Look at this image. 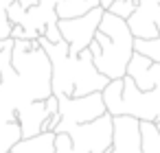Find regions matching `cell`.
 Masks as SVG:
<instances>
[{
  "label": "cell",
  "instance_id": "cell-1",
  "mask_svg": "<svg viewBox=\"0 0 160 153\" xmlns=\"http://www.w3.org/2000/svg\"><path fill=\"white\" fill-rule=\"evenodd\" d=\"M40 46L46 50L53 66V94L57 96H86L92 92H103L110 79L94 66L90 48L79 55H70L68 42H48L44 35L38 37Z\"/></svg>",
  "mask_w": 160,
  "mask_h": 153
},
{
  "label": "cell",
  "instance_id": "cell-2",
  "mask_svg": "<svg viewBox=\"0 0 160 153\" xmlns=\"http://www.w3.org/2000/svg\"><path fill=\"white\" fill-rule=\"evenodd\" d=\"M94 40L101 46V53L92 57L99 72H103L108 79H123L127 74V64L134 55V40H136L127 20L105 11Z\"/></svg>",
  "mask_w": 160,
  "mask_h": 153
},
{
  "label": "cell",
  "instance_id": "cell-3",
  "mask_svg": "<svg viewBox=\"0 0 160 153\" xmlns=\"http://www.w3.org/2000/svg\"><path fill=\"white\" fill-rule=\"evenodd\" d=\"M105 153H160V131L156 122L114 116V140Z\"/></svg>",
  "mask_w": 160,
  "mask_h": 153
},
{
  "label": "cell",
  "instance_id": "cell-4",
  "mask_svg": "<svg viewBox=\"0 0 160 153\" xmlns=\"http://www.w3.org/2000/svg\"><path fill=\"white\" fill-rule=\"evenodd\" d=\"M66 133H70L77 153H105L114 140V116L105 112L92 122L68 127Z\"/></svg>",
  "mask_w": 160,
  "mask_h": 153
},
{
  "label": "cell",
  "instance_id": "cell-5",
  "mask_svg": "<svg viewBox=\"0 0 160 153\" xmlns=\"http://www.w3.org/2000/svg\"><path fill=\"white\" fill-rule=\"evenodd\" d=\"M59 98V125L55 129L57 131H66L72 125H83V122H92L99 116H103L108 112L103 94L101 92H92L86 96H57Z\"/></svg>",
  "mask_w": 160,
  "mask_h": 153
},
{
  "label": "cell",
  "instance_id": "cell-6",
  "mask_svg": "<svg viewBox=\"0 0 160 153\" xmlns=\"http://www.w3.org/2000/svg\"><path fill=\"white\" fill-rule=\"evenodd\" d=\"M105 9L103 7H97L83 16H77V18H64L57 22L59 31H62V37L68 42V48H70V55H79L81 50H86L90 46V42L94 40L97 35V29L101 24V18H103Z\"/></svg>",
  "mask_w": 160,
  "mask_h": 153
},
{
  "label": "cell",
  "instance_id": "cell-7",
  "mask_svg": "<svg viewBox=\"0 0 160 153\" xmlns=\"http://www.w3.org/2000/svg\"><path fill=\"white\" fill-rule=\"evenodd\" d=\"M9 153H77L72 138L66 131H42L33 138H22L13 144Z\"/></svg>",
  "mask_w": 160,
  "mask_h": 153
},
{
  "label": "cell",
  "instance_id": "cell-8",
  "mask_svg": "<svg viewBox=\"0 0 160 153\" xmlns=\"http://www.w3.org/2000/svg\"><path fill=\"white\" fill-rule=\"evenodd\" d=\"M127 77H132L134 83L142 92L156 90V88H160V64L151 61L142 53L134 50V55H132V59L127 64Z\"/></svg>",
  "mask_w": 160,
  "mask_h": 153
},
{
  "label": "cell",
  "instance_id": "cell-9",
  "mask_svg": "<svg viewBox=\"0 0 160 153\" xmlns=\"http://www.w3.org/2000/svg\"><path fill=\"white\" fill-rule=\"evenodd\" d=\"M48 109H46V101H33L29 105H24L18 112V125L22 129V138H33L38 133H42V125L48 118Z\"/></svg>",
  "mask_w": 160,
  "mask_h": 153
},
{
  "label": "cell",
  "instance_id": "cell-10",
  "mask_svg": "<svg viewBox=\"0 0 160 153\" xmlns=\"http://www.w3.org/2000/svg\"><path fill=\"white\" fill-rule=\"evenodd\" d=\"M18 140H22V129L18 122L0 125V153H9Z\"/></svg>",
  "mask_w": 160,
  "mask_h": 153
},
{
  "label": "cell",
  "instance_id": "cell-11",
  "mask_svg": "<svg viewBox=\"0 0 160 153\" xmlns=\"http://www.w3.org/2000/svg\"><path fill=\"white\" fill-rule=\"evenodd\" d=\"M134 50H136V53H142V55L149 57L151 61H158V64H160V35H158V37H151V40L136 37V40H134Z\"/></svg>",
  "mask_w": 160,
  "mask_h": 153
},
{
  "label": "cell",
  "instance_id": "cell-12",
  "mask_svg": "<svg viewBox=\"0 0 160 153\" xmlns=\"http://www.w3.org/2000/svg\"><path fill=\"white\" fill-rule=\"evenodd\" d=\"M136 9H138V0H114V2L110 5V9H105V11H110V13L127 20Z\"/></svg>",
  "mask_w": 160,
  "mask_h": 153
},
{
  "label": "cell",
  "instance_id": "cell-13",
  "mask_svg": "<svg viewBox=\"0 0 160 153\" xmlns=\"http://www.w3.org/2000/svg\"><path fill=\"white\" fill-rule=\"evenodd\" d=\"M112 2H114V0H101V7H103V9H110Z\"/></svg>",
  "mask_w": 160,
  "mask_h": 153
}]
</instances>
